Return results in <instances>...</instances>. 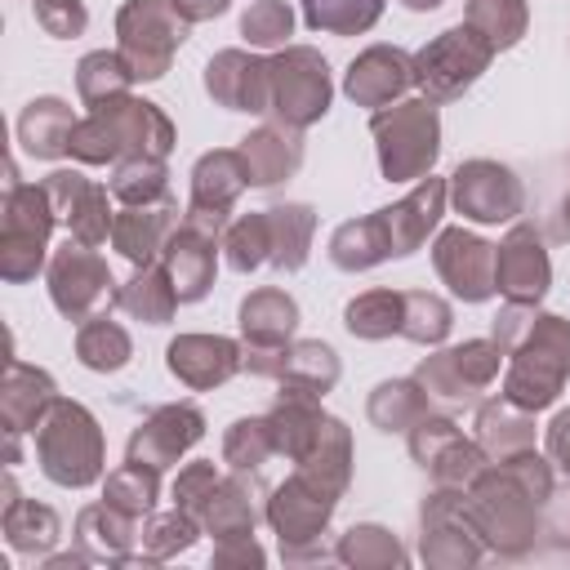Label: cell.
I'll use <instances>...</instances> for the list:
<instances>
[{
    "label": "cell",
    "instance_id": "1",
    "mask_svg": "<svg viewBox=\"0 0 570 570\" xmlns=\"http://www.w3.org/2000/svg\"><path fill=\"white\" fill-rule=\"evenodd\" d=\"M552 485V459H543L539 450H521L476 472V481L468 485V508L494 557L517 561L539 543V517Z\"/></svg>",
    "mask_w": 570,
    "mask_h": 570
},
{
    "label": "cell",
    "instance_id": "2",
    "mask_svg": "<svg viewBox=\"0 0 570 570\" xmlns=\"http://www.w3.org/2000/svg\"><path fill=\"white\" fill-rule=\"evenodd\" d=\"M490 338L503 347V396L530 414L557 405L570 379V321L557 312H539L534 303H503Z\"/></svg>",
    "mask_w": 570,
    "mask_h": 570
},
{
    "label": "cell",
    "instance_id": "3",
    "mask_svg": "<svg viewBox=\"0 0 570 570\" xmlns=\"http://www.w3.org/2000/svg\"><path fill=\"white\" fill-rule=\"evenodd\" d=\"M174 142H178L174 120L151 98L125 94V98H111L102 107H89V116L71 134V156L80 165H116L129 156L165 160L174 151Z\"/></svg>",
    "mask_w": 570,
    "mask_h": 570
},
{
    "label": "cell",
    "instance_id": "4",
    "mask_svg": "<svg viewBox=\"0 0 570 570\" xmlns=\"http://www.w3.org/2000/svg\"><path fill=\"white\" fill-rule=\"evenodd\" d=\"M31 441H36V463L53 485L85 490V485L102 481L107 436H102L98 419L89 414V405L58 396L49 405V414L40 419V428L31 432Z\"/></svg>",
    "mask_w": 570,
    "mask_h": 570
},
{
    "label": "cell",
    "instance_id": "5",
    "mask_svg": "<svg viewBox=\"0 0 570 570\" xmlns=\"http://www.w3.org/2000/svg\"><path fill=\"white\" fill-rule=\"evenodd\" d=\"M58 214L40 183H22L18 165L4 169V200H0V276L9 285H27L49 267V232Z\"/></svg>",
    "mask_w": 570,
    "mask_h": 570
},
{
    "label": "cell",
    "instance_id": "6",
    "mask_svg": "<svg viewBox=\"0 0 570 570\" xmlns=\"http://www.w3.org/2000/svg\"><path fill=\"white\" fill-rule=\"evenodd\" d=\"M370 138L379 151V174L387 183H419L432 174L436 156H441V116L436 102L419 98H401L392 107H379L370 116Z\"/></svg>",
    "mask_w": 570,
    "mask_h": 570
},
{
    "label": "cell",
    "instance_id": "7",
    "mask_svg": "<svg viewBox=\"0 0 570 570\" xmlns=\"http://www.w3.org/2000/svg\"><path fill=\"white\" fill-rule=\"evenodd\" d=\"M334 508H338V499L325 494L321 485H312L298 472H289L281 485H272V494H267V525H272V534L281 543V561L285 566L325 561V557L338 561V552L321 548V534L330 530Z\"/></svg>",
    "mask_w": 570,
    "mask_h": 570
},
{
    "label": "cell",
    "instance_id": "8",
    "mask_svg": "<svg viewBox=\"0 0 570 570\" xmlns=\"http://www.w3.org/2000/svg\"><path fill=\"white\" fill-rule=\"evenodd\" d=\"M481 525L468 508V490L432 485L419 503V557L428 570H472L485 557Z\"/></svg>",
    "mask_w": 570,
    "mask_h": 570
},
{
    "label": "cell",
    "instance_id": "9",
    "mask_svg": "<svg viewBox=\"0 0 570 570\" xmlns=\"http://www.w3.org/2000/svg\"><path fill=\"white\" fill-rule=\"evenodd\" d=\"M187 40V22L174 0H125L116 9V53L134 80H160Z\"/></svg>",
    "mask_w": 570,
    "mask_h": 570
},
{
    "label": "cell",
    "instance_id": "10",
    "mask_svg": "<svg viewBox=\"0 0 570 570\" xmlns=\"http://www.w3.org/2000/svg\"><path fill=\"white\" fill-rule=\"evenodd\" d=\"M490 62H494L490 40L476 36L468 22H459V27H445L441 36H432L414 53V85L428 102L441 107V102L463 98V89H472Z\"/></svg>",
    "mask_w": 570,
    "mask_h": 570
},
{
    "label": "cell",
    "instance_id": "11",
    "mask_svg": "<svg viewBox=\"0 0 570 570\" xmlns=\"http://www.w3.org/2000/svg\"><path fill=\"white\" fill-rule=\"evenodd\" d=\"M45 285H49V298H53L58 316H67L76 325H85L89 316H102L120 294L107 258L94 245H80L71 236L49 254Z\"/></svg>",
    "mask_w": 570,
    "mask_h": 570
},
{
    "label": "cell",
    "instance_id": "12",
    "mask_svg": "<svg viewBox=\"0 0 570 570\" xmlns=\"http://www.w3.org/2000/svg\"><path fill=\"white\" fill-rule=\"evenodd\" d=\"M334 102V80H330V62L321 49L312 45H285L272 53V116L294 125V129H312Z\"/></svg>",
    "mask_w": 570,
    "mask_h": 570
},
{
    "label": "cell",
    "instance_id": "13",
    "mask_svg": "<svg viewBox=\"0 0 570 570\" xmlns=\"http://www.w3.org/2000/svg\"><path fill=\"white\" fill-rule=\"evenodd\" d=\"M503 370V347L494 338H463L454 347H436L414 365V379L432 401L468 405L476 401Z\"/></svg>",
    "mask_w": 570,
    "mask_h": 570
},
{
    "label": "cell",
    "instance_id": "14",
    "mask_svg": "<svg viewBox=\"0 0 570 570\" xmlns=\"http://www.w3.org/2000/svg\"><path fill=\"white\" fill-rule=\"evenodd\" d=\"M450 205H454V214H463L468 223H481V227L517 223L525 214V183L517 178L512 165L472 156L450 174Z\"/></svg>",
    "mask_w": 570,
    "mask_h": 570
},
{
    "label": "cell",
    "instance_id": "15",
    "mask_svg": "<svg viewBox=\"0 0 570 570\" xmlns=\"http://www.w3.org/2000/svg\"><path fill=\"white\" fill-rule=\"evenodd\" d=\"M552 289V258L534 223H512L508 236L494 245V294L508 303H543Z\"/></svg>",
    "mask_w": 570,
    "mask_h": 570
},
{
    "label": "cell",
    "instance_id": "16",
    "mask_svg": "<svg viewBox=\"0 0 570 570\" xmlns=\"http://www.w3.org/2000/svg\"><path fill=\"white\" fill-rule=\"evenodd\" d=\"M432 267L441 285L463 303L494 298V245L468 227H441L432 240Z\"/></svg>",
    "mask_w": 570,
    "mask_h": 570
},
{
    "label": "cell",
    "instance_id": "17",
    "mask_svg": "<svg viewBox=\"0 0 570 570\" xmlns=\"http://www.w3.org/2000/svg\"><path fill=\"white\" fill-rule=\"evenodd\" d=\"M200 436H205V414H200V405H191V401H169V405H156V410L129 432L125 459L165 472V468H174Z\"/></svg>",
    "mask_w": 570,
    "mask_h": 570
},
{
    "label": "cell",
    "instance_id": "18",
    "mask_svg": "<svg viewBox=\"0 0 570 570\" xmlns=\"http://www.w3.org/2000/svg\"><path fill=\"white\" fill-rule=\"evenodd\" d=\"M205 94L227 111H272V58L254 49H218L205 62Z\"/></svg>",
    "mask_w": 570,
    "mask_h": 570
},
{
    "label": "cell",
    "instance_id": "19",
    "mask_svg": "<svg viewBox=\"0 0 570 570\" xmlns=\"http://www.w3.org/2000/svg\"><path fill=\"white\" fill-rule=\"evenodd\" d=\"M165 370L191 392H214L245 370V343L227 334H178L165 347Z\"/></svg>",
    "mask_w": 570,
    "mask_h": 570
},
{
    "label": "cell",
    "instance_id": "20",
    "mask_svg": "<svg viewBox=\"0 0 570 570\" xmlns=\"http://www.w3.org/2000/svg\"><path fill=\"white\" fill-rule=\"evenodd\" d=\"M267 494L272 485L263 481V472H245V468H232L227 476H218L209 503L200 508V530L214 534V539H227V534H254L258 521H267Z\"/></svg>",
    "mask_w": 570,
    "mask_h": 570
},
{
    "label": "cell",
    "instance_id": "21",
    "mask_svg": "<svg viewBox=\"0 0 570 570\" xmlns=\"http://www.w3.org/2000/svg\"><path fill=\"white\" fill-rule=\"evenodd\" d=\"M410 85H414V53L396 45H370L343 71V94L356 107H374V111L401 102Z\"/></svg>",
    "mask_w": 570,
    "mask_h": 570
},
{
    "label": "cell",
    "instance_id": "22",
    "mask_svg": "<svg viewBox=\"0 0 570 570\" xmlns=\"http://www.w3.org/2000/svg\"><path fill=\"white\" fill-rule=\"evenodd\" d=\"M445 200H450V183L428 174L419 178L396 205H383L374 209L383 232H387V245H392V258H410L414 249H423V240L441 227V214H445Z\"/></svg>",
    "mask_w": 570,
    "mask_h": 570
},
{
    "label": "cell",
    "instance_id": "23",
    "mask_svg": "<svg viewBox=\"0 0 570 570\" xmlns=\"http://www.w3.org/2000/svg\"><path fill=\"white\" fill-rule=\"evenodd\" d=\"M218 249H223V236H214L205 227H191L187 218L169 232V240L160 249V263H165L174 289H178V303H200L214 289Z\"/></svg>",
    "mask_w": 570,
    "mask_h": 570
},
{
    "label": "cell",
    "instance_id": "24",
    "mask_svg": "<svg viewBox=\"0 0 570 570\" xmlns=\"http://www.w3.org/2000/svg\"><path fill=\"white\" fill-rule=\"evenodd\" d=\"M183 218H178V200L174 196L151 200V205H120L116 223H111V249L134 267L160 263V249H165V240H169V232Z\"/></svg>",
    "mask_w": 570,
    "mask_h": 570
},
{
    "label": "cell",
    "instance_id": "25",
    "mask_svg": "<svg viewBox=\"0 0 570 570\" xmlns=\"http://www.w3.org/2000/svg\"><path fill=\"white\" fill-rule=\"evenodd\" d=\"M240 156L249 169V187H276L303 165V129L285 120H267L240 138Z\"/></svg>",
    "mask_w": 570,
    "mask_h": 570
},
{
    "label": "cell",
    "instance_id": "26",
    "mask_svg": "<svg viewBox=\"0 0 570 570\" xmlns=\"http://www.w3.org/2000/svg\"><path fill=\"white\" fill-rule=\"evenodd\" d=\"M53 401H58L53 374L9 356V374H4V392H0V432H18V436L36 432Z\"/></svg>",
    "mask_w": 570,
    "mask_h": 570
},
{
    "label": "cell",
    "instance_id": "27",
    "mask_svg": "<svg viewBox=\"0 0 570 570\" xmlns=\"http://www.w3.org/2000/svg\"><path fill=\"white\" fill-rule=\"evenodd\" d=\"M236 325L245 347H289L298 334V303L276 285L249 289L236 307Z\"/></svg>",
    "mask_w": 570,
    "mask_h": 570
},
{
    "label": "cell",
    "instance_id": "28",
    "mask_svg": "<svg viewBox=\"0 0 570 570\" xmlns=\"http://www.w3.org/2000/svg\"><path fill=\"white\" fill-rule=\"evenodd\" d=\"M0 530H4V543L18 552V557H49L62 539V521L49 503H36V499H22L13 476L4 472V512H0Z\"/></svg>",
    "mask_w": 570,
    "mask_h": 570
},
{
    "label": "cell",
    "instance_id": "29",
    "mask_svg": "<svg viewBox=\"0 0 570 570\" xmlns=\"http://www.w3.org/2000/svg\"><path fill=\"white\" fill-rule=\"evenodd\" d=\"M267 423H272V441H276V454H285L289 463H298L312 441L321 436V423H325V410H321V396L307 392V387H294V383H281L272 410H267Z\"/></svg>",
    "mask_w": 570,
    "mask_h": 570
},
{
    "label": "cell",
    "instance_id": "30",
    "mask_svg": "<svg viewBox=\"0 0 570 570\" xmlns=\"http://www.w3.org/2000/svg\"><path fill=\"white\" fill-rule=\"evenodd\" d=\"M76 111L67 98H31L18 116V147L36 160H62L71 156V134H76Z\"/></svg>",
    "mask_w": 570,
    "mask_h": 570
},
{
    "label": "cell",
    "instance_id": "31",
    "mask_svg": "<svg viewBox=\"0 0 570 570\" xmlns=\"http://www.w3.org/2000/svg\"><path fill=\"white\" fill-rule=\"evenodd\" d=\"M245 187H249V169H245L240 147H214L191 165V200L187 205L227 218Z\"/></svg>",
    "mask_w": 570,
    "mask_h": 570
},
{
    "label": "cell",
    "instance_id": "32",
    "mask_svg": "<svg viewBox=\"0 0 570 570\" xmlns=\"http://www.w3.org/2000/svg\"><path fill=\"white\" fill-rule=\"evenodd\" d=\"M138 517L111 508L107 499L102 503H85L76 512V543L94 557V561H107V566H125L134 557V543H138Z\"/></svg>",
    "mask_w": 570,
    "mask_h": 570
},
{
    "label": "cell",
    "instance_id": "33",
    "mask_svg": "<svg viewBox=\"0 0 570 570\" xmlns=\"http://www.w3.org/2000/svg\"><path fill=\"white\" fill-rule=\"evenodd\" d=\"M476 445L485 450V459L490 463H503V459H512V454H521V450H534V414L530 410H521V405H512L503 392L494 396V401H481L476 405Z\"/></svg>",
    "mask_w": 570,
    "mask_h": 570
},
{
    "label": "cell",
    "instance_id": "34",
    "mask_svg": "<svg viewBox=\"0 0 570 570\" xmlns=\"http://www.w3.org/2000/svg\"><path fill=\"white\" fill-rule=\"evenodd\" d=\"M298 476H307L312 485H321L325 494L343 499L347 485H352V428L334 414H325L321 423V436L312 441V450L294 463Z\"/></svg>",
    "mask_w": 570,
    "mask_h": 570
},
{
    "label": "cell",
    "instance_id": "35",
    "mask_svg": "<svg viewBox=\"0 0 570 570\" xmlns=\"http://www.w3.org/2000/svg\"><path fill=\"white\" fill-rule=\"evenodd\" d=\"M267 232H272V254L267 263L281 272V276H294L307 267L312 258V236H316V209L303 205V200H281V205H267Z\"/></svg>",
    "mask_w": 570,
    "mask_h": 570
},
{
    "label": "cell",
    "instance_id": "36",
    "mask_svg": "<svg viewBox=\"0 0 570 570\" xmlns=\"http://www.w3.org/2000/svg\"><path fill=\"white\" fill-rule=\"evenodd\" d=\"M116 307L142 325H169L174 312H178V289L165 272V263H147V267H134V276L120 285L116 294Z\"/></svg>",
    "mask_w": 570,
    "mask_h": 570
},
{
    "label": "cell",
    "instance_id": "37",
    "mask_svg": "<svg viewBox=\"0 0 570 570\" xmlns=\"http://www.w3.org/2000/svg\"><path fill=\"white\" fill-rule=\"evenodd\" d=\"M325 254H330V263H334L338 272H352V276H356V272H370V267L387 263V258H392V245H387V232H383L379 214H365V218L338 223Z\"/></svg>",
    "mask_w": 570,
    "mask_h": 570
},
{
    "label": "cell",
    "instance_id": "38",
    "mask_svg": "<svg viewBox=\"0 0 570 570\" xmlns=\"http://www.w3.org/2000/svg\"><path fill=\"white\" fill-rule=\"evenodd\" d=\"M405 325V289H361L343 307V330L361 343H383Z\"/></svg>",
    "mask_w": 570,
    "mask_h": 570
},
{
    "label": "cell",
    "instance_id": "39",
    "mask_svg": "<svg viewBox=\"0 0 570 570\" xmlns=\"http://www.w3.org/2000/svg\"><path fill=\"white\" fill-rule=\"evenodd\" d=\"M432 410V396L423 392V383L410 374V379H383L370 401H365V419L379 428V432H410L423 414Z\"/></svg>",
    "mask_w": 570,
    "mask_h": 570
},
{
    "label": "cell",
    "instance_id": "40",
    "mask_svg": "<svg viewBox=\"0 0 570 570\" xmlns=\"http://www.w3.org/2000/svg\"><path fill=\"white\" fill-rule=\"evenodd\" d=\"M334 552H338V561L352 566V570H401V566L410 561L405 543H401L387 525H379V521H356V525H347V530L338 534Z\"/></svg>",
    "mask_w": 570,
    "mask_h": 570
},
{
    "label": "cell",
    "instance_id": "41",
    "mask_svg": "<svg viewBox=\"0 0 570 570\" xmlns=\"http://www.w3.org/2000/svg\"><path fill=\"white\" fill-rule=\"evenodd\" d=\"M76 361L94 374H116L134 361V338L120 321H111L107 312L102 316H89L80 330H76Z\"/></svg>",
    "mask_w": 570,
    "mask_h": 570
},
{
    "label": "cell",
    "instance_id": "42",
    "mask_svg": "<svg viewBox=\"0 0 570 570\" xmlns=\"http://www.w3.org/2000/svg\"><path fill=\"white\" fill-rule=\"evenodd\" d=\"M205 530H200V521L191 517V512H183V508H169V512H151V517H142V525H138V561L142 566H156V561H169V557H178V552H187L196 539H200ZM134 561V557H129ZM125 561V566H129Z\"/></svg>",
    "mask_w": 570,
    "mask_h": 570
},
{
    "label": "cell",
    "instance_id": "43",
    "mask_svg": "<svg viewBox=\"0 0 570 570\" xmlns=\"http://www.w3.org/2000/svg\"><path fill=\"white\" fill-rule=\"evenodd\" d=\"M463 22L476 36H485L494 53H503V49H517L521 36L530 31V4L525 0H468Z\"/></svg>",
    "mask_w": 570,
    "mask_h": 570
},
{
    "label": "cell",
    "instance_id": "44",
    "mask_svg": "<svg viewBox=\"0 0 570 570\" xmlns=\"http://www.w3.org/2000/svg\"><path fill=\"white\" fill-rule=\"evenodd\" d=\"M338 379H343V361L330 343H321V338H294L289 343L281 383H294V387H307V392L325 396V392L338 387Z\"/></svg>",
    "mask_w": 570,
    "mask_h": 570
},
{
    "label": "cell",
    "instance_id": "45",
    "mask_svg": "<svg viewBox=\"0 0 570 570\" xmlns=\"http://www.w3.org/2000/svg\"><path fill=\"white\" fill-rule=\"evenodd\" d=\"M102 499L129 517H151L156 512V499H160V468H147V463H134L125 459L120 468H111L102 476Z\"/></svg>",
    "mask_w": 570,
    "mask_h": 570
},
{
    "label": "cell",
    "instance_id": "46",
    "mask_svg": "<svg viewBox=\"0 0 570 570\" xmlns=\"http://www.w3.org/2000/svg\"><path fill=\"white\" fill-rule=\"evenodd\" d=\"M134 85V71L125 67V58L116 49H94L76 62V94L85 107H102L111 98H125Z\"/></svg>",
    "mask_w": 570,
    "mask_h": 570
},
{
    "label": "cell",
    "instance_id": "47",
    "mask_svg": "<svg viewBox=\"0 0 570 570\" xmlns=\"http://www.w3.org/2000/svg\"><path fill=\"white\" fill-rule=\"evenodd\" d=\"M303 4V22L321 36H365L379 18L387 0H298Z\"/></svg>",
    "mask_w": 570,
    "mask_h": 570
},
{
    "label": "cell",
    "instance_id": "48",
    "mask_svg": "<svg viewBox=\"0 0 570 570\" xmlns=\"http://www.w3.org/2000/svg\"><path fill=\"white\" fill-rule=\"evenodd\" d=\"M107 187H111V196L120 205H151V200L169 196V169L156 156H129V160L111 165Z\"/></svg>",
    "mask_w": 570,
    "mask_h": 570
},
{
    "label": "cell",
    "instance_id": "49",
    "mask_svg": "<svg viewBox=\"0 0 570 570\" xmlns=\"http://www.w3.org/2000/svg\"><path fill=\"white\" fill-rule=\"evenodd\" d=\"M267 254H272V232H267V214L263 209H249V214H240V218H232L223 227V258H227L232 272L249 276V272H258L267 263Z\"/></svg>",
    "mask_w": 570,
    "mask_h": 570
},
{
    "label": "cell",
    "instance_id": "50",
    "mask_svg": "<svg viewBox=\"0 0 570 570\" xmlns=\"http://www.w3.org/2000/svg\"><path fill=\"white\" fill-rule=\"evenodd\" d=\"M454 330V307L432 289H405V325L401 338L419 347H441Z\"/></svg>",
    "mask_w": 570,
    "mask_h": 570
},
{
    "label": "cell",
    "instance_id": "51",
    "mask_svg": "<svg viewBox=\"0 0 570 570\" xmlns=\"http://www.w3.org/2000/svg\"><path fill=\"white\" fill-rule=\"evenodd\" d=\"M272 454H276V441H272V423H267V414L236 419V423L223 432V463H227V468L263 472Z\"/></svg>",
    "mask_w": 570,
    "mask_h": 570
},
{
    "label": "cell",
    "instance_id": "52",
    "mask_svg": "<svg viewBox=\"0 0 570 570\" xmlns=\"http://www.w3.org/2000/svg\"><path fill=\"white\" fill-rule=\"evenodd\" d=\"M111 187H102V183H89L85 187V196L76 200V209H71V218L62 223L67 227V236L71 240H80V245H107L111 240V223H116V209H111Z\"/></svg>",
    "mask_w": 570,
    "mask_h": 570
},
{
    "label": "cell",
    "instance_id": "53",
    "mask_svg": "<svg viewBox=\"0 0 570 570\" xmlns=\"http://www.w3.org/2000/svg\"><path fill=\"white\" fill-rule=\"evenodd\" d=\"M485 463H490V459H485V450L476 445V436H463V432H459L454 441H445V445L432 454V463H428L423 472L432 476V485H454V490H468Z\"/></svg>",
    "mask_w": 570,
    "mask_h": 570
},
{
    "label": "cell",
    "instance_id": "54",
    "mask_svg": "<svg viewBox=\"0 0 570 570\" xmlns=\"http://www.w3.org/2000/svg\"><path fill=\"white\" fill-rule=\"evenodd\" d=\"M294 36V9L285 0H254L240 13V40L249 49H285Z\"/></svg>",
    "mask_w": 570,
    "mask_h": 570
},
{
    "label": "cell",
    "instance_id": "55",
    "mask_svg": "<svg viewBox=\"0 0 570 570\" xmlns=\"http://www.w3.org/2000/svg\"><path fill=\"white\" fill-rule=\"evenodd\" d=\"M214 485H218V468H214V459H196V463L178 468V476H174V485H169L174 508H183V512L200 517V508L209 503Z\"/></svg>",
    "mask_w": 570,
    "mask_h": 570
},
{
    "label": "cell",
    "instance_id": "56",
    "mask_svg": "<svg viewBox=\"0 0 570 570\" xmlns=\"http://www.w3.org/2000/svg\"><path fill=\"white\" fill-rule=\"evenodd\" d=\"M31 13H36V27L53 40H76L89 27L85 0H31Z\"/></svg>",
    "mask_w": 570,
    "mask_h": 570
},
{
    "label": "cell",
    "instance_id": "57",
    "mask_svg": "<svg viewBox=\"0 0 570 570\" xmlns=\"http://www.w3.org/2000/svg\"><path fill=\"white\" fill-rule=\"evenodd\" d=\"M454 436H459V423H454L450 414L428 410V414L405 432V445H410V459H414L419 468H428V463H432V454H436L445 441H454Z\"/></svg>",
    "mask_w": 570,
    "mask_h": 570
},
{
    "label": "cell",
    "instance_id": "58",
    "mask_svg": "<svg viewBox=\"0 0 570 570\" xmlns=\"http://www.w3.org/2000/svg\"><path fill=\"white\" fill-rule=\"evenodd\" d=\"M539 534H543V543L557 548V552L570 548V481L552 485V494H548V503H543V517H539Z\"/></svg>",
    "mask_w": 570,
    "mask_h": 570
},
{
    "label": "cell",
    "instance_id": "59",
    "mask_svg": "<svg viewBox=\"0 0 570 570\" xmlns=\"http://www.w3.org/2000/svg\"><path fill=\"white\" fill-rule=\"evenodd\" d=\"M267 552L254 534H227V539H214V557L209 566L214 570H232V566H263Z\"/></svg>",
    "mask_w": 570,
    "mask_h": 570
},
{
    "label": "cell",
    "instance_id": "60",
    "mask_svg": "<svg viewBox=\"0 0 570 570\" xmlns=\"http://www.w3.org/2000/svg\"><path fill=\"white\" fill-rule=\"evenodd\" d=\"M543 445H548V459L552 468H561L570 476V410H557L548 432H543Z\"/></svg>",
    "mask_w": 570,
    "mask_h": 570
},
{
    "label": "cell",
    "instance_id": "61",
    "mask_svg": "<svg viewBox=\"0 0 570 570\" xmlns=\"http://www.w3.org/2000/svg\"><path fill=\"white\" fill-rule=\"evenodd\" d=\"M178 18L191 27V22H209V18H223L232 9V0H174Z\"/></svg>",
    "mask_w": 570,
    "mask_h": 570
},
{
    "label": "cell",
    "instance_id": "62",
    "mask_svg": "<svg viewBox=\"0 0 570 570\" xmlns=\"http://www.w3.org/2000/svg\"><path fill=\"white\" fill-rule=\"evenodd\" d=\"M76 566H94V557L76 543V552H49L45 557V570H76Z\"/></svg>",
    "mask_w": 570,
    "mask_h": 570
},
{
    "label": "cell",
    "instance_id": "63",
    "mask_svg": "<svg viewBox=\"0 0 570 570\" xmlns=\"http://www.w3.org/2000/svg\"><path fill=\"white\" fill-rule=\"evenodd\" d=\"M401 4H405L410 13H432V9H441L445 0H401Z\"/></svg>",
    "mask_w": 570,
    "mask_h": 570
},
{
    "label": "cell",
    "instance_id": "64",
    "mask_svg": "<svg viewBox=\"0 0 570 570\" xmlns=\"http://www.w3.org/2000/svg\"><path fill=\"white\" fill-rule=\"evenodd\" d=\"M561 218H566V232H570V196H566V205H561Z\"/></svg>",
    "mask_w": 570,
    "mask_h": 570
}]
</instances>
